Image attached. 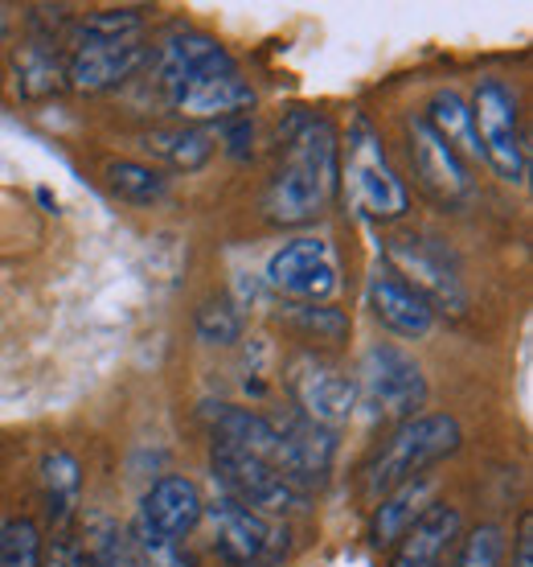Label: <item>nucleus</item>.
Listing matches in <instances>:
<instances>
[{
    "label": "nucleus",
    "mask_w": 533,
    "mask_h": 567,
    "mask_svg": "<svg viewBox=\"0 0 533 567\" xmlns=\"http://www.w3.org/2000/svg\"><path fill=\"white\" fill-rule=\"evenodd\" d=\"M513 567H533V514L518 518V543H513Z\"/></svg>",
    "instance_id": "nucleus-33"
},
{
    "label": "nucleus",
    "mask_w": 533,
    "mask_h": 567,
    "mask_svg": "<svg viewBox=\"0 0 533 567\" xmlns=\"http://www.w3.org/2000/svg\"><path fill=\"white\" fill-rule=\"evenodd\" d=\"M288 391H292L295 408L304 420L321 427H341L349 424L357 412V383H353L345 370H337L333 362H324L316 354H295L288 367Z\"/></svg>",
    "instance_id": "nucleus-11"
},
{
    "label": "nucleus",
    "mask_w": 533,
    "mask_h": 567,
    "mask_svg": "<svg viewBox=\"0 0 533 567\" xmlns=\"http://www.w3.org/2000/svg\"><path fill=\"white\" fill-rule=\"evenodd\" d=\"M201 415H206L213 440H226V444H234L242 453L266 461L271 468L280 465L283 440H280V427L271 424L266 415L251 412V408H234V403H206Z\"/></svg>",
    "instance_id": "nucleus-16"
},
{
    "label": "nucleus",
    "mask_w": 533,
    "mask_h": 567,
    "mask_svg": "<svg viewBox=\"0 0 533 567\" xmlns=\"http://www.w3.org/2000/svg\"><path fill=\"white\" fill-rule=\"evenodd\" d=\"M140 148L173 173H197L210 165L213 141L194 124H156L140 132Z\"/></svg>",
    "instance_id": "nucleus-19"
},
{
    "label": "nucleus",
    "mask_w": 533,
    "mask_h": 567,
    "mask_svg": "<svg viewBox=\"0 0 533 567\" xmlns=\"http://www.w3.org/2000/svg\"><path fill=\"white\" fill-rule=\"evenodd\" d=\"M288 321L309 341H321V346H341L349 338V317L333 305H288Z\"/></svg>",
    "instance_id": "nucleus-28"
},
{
    "label": "nucleus",
    "mask_w": 533,
    "mask_h": 567,
    "mask_svg": "<svg viewBox=\"0 0 533 567\" xmlns=\"http://www.w3.org/2000/svg\"><path fill=\"white\" fill-rule=\"evenodd\" d=\"M266 284L292 305H328V297L341 284L333 243L316 239V235L283 243L280 251L266 259Z\"/></svg>",
    "instance_id": "nucleus-9"
},
{
    "label": "nucleus",
    "mask_w": 533,
    "mask_h": 567,
    "mask_svg": "<svg viewBox=\"0 0 533 567\" xmlns=\"http://www.w3.org/2000/svg\"><path fill=\"white\" fill-rule=\"evenodd\" d=\"M194 329L206 346H234V341L242 338V317L230 297H210V300H201V309H197V317H194Z\"/></svg>",
    "instance_id": "nucleus-30"
},
{
    "label": "nucleus",
    "mask_w": 533,
    "mask_h": 567,
    "mask_svg": "<svg viewBox=\"0 0 533 567\" xmlns=\"http://www.w3.org/2000/svg\"><path fill=\"white\" fill-rule=\"evenodd\" d=\"M422 120L436 128V136L448 148H456V156H460L463 165L468 161H484L477 141V124H472V107H468V100H463L460 91H436Z\"/></svg>",
    "instance_id": "nucleus-22"
},
{
    "label": "nucleus",
    "mask_w": 533,
    "mask_h": 567,
    "mask_svg": "<svg viewBox=\"0 0 533 567\" xmlns=\"http://www.w3.org/2000/svg\"><path fill=\"white\" fill-rule=\"evenodd\" d=\"M148 62L144 38H124V42H74L66 58V86L79 95H98L124 86L132 74Z\"/></svg>",
    "instance_id": "nucleus-13"
},
{
    "label": "nucleus",
    "mask_w": 533,
    "mask_h": 567,
    "mask_svg": "<svg viewBox=\"0 0 533 567\" xmlns=\"http://www.w3.org/2000/svg\"><path fill=\"white\" fill-rule=\"evenodd\" d=\"M365 300H369V312L378 317L382 326L398 333V338H427L431 326H436V312L427 309V300L410 288L398 271H390L386 264L369 271V280H365Z\"/></svg>",
    "instance_id": "nucleus-14"
},
{
    "label": "nucleus",
    "mask_w": 533,
    "mask_h": 567,
    "mask_svg": "<svg viewBox=\"0 0 533 567\" xmlns=\"http://www.w3.org/2000/svg\"><path fill=\"white\" fill-rule=\"evenodd\" d=\"M431 489H436L431 477H415V482L398 485L394 494L382 497L374 518H369V543L374 547H394L415 526V518L431 506Z\"/></svg>",
    "instance_id": "nucleus-20"
},
{
    "label": "nucleus",
    "mask_w": 533,
    "mask_h": 567,
    "mask_svg": "<svg viewBox=\"0 0 533 567\" xmlns=\"http://www.w3.org/2000/svg\"><path fill=\"white\" fill-rule=\"evenodd\" d=\"M463 535V518L451 502H431L427 511L415 518L407 535L398 539L390 567H443L456 543Z\"/></svg>",
    "instance_id": "nucleus-15"
},
{
    "label": "nucleus",
    "mask_w": 533,
    "mask_h": 567,
    "mask_svg": "<svg viewBox=\"0 0 533 567\" xmlns=\"http://www.w3.org/2000/svg\"><path fill=\"white\" fill-rule=\"evenodd\" d=\"M283 161L271 173L263 210L275 227L316 223L341 189V132L328 115L295 107L280 124Z\"/></svg>",
    "instance_id": "nucleus-2"
},
{
    "label": "nucleus",
    "mask_w": 533,
    "mask_h": 567,
    "mask_svg": "<svg viewBox=\"0 0 533 567\" xmlns=\"http://www.w3.org/2000/svg\"><path fill=\"white\" fill-rule=\"evenodd\" d=\"M45 543L33 518H4L0 523V567H42Z\"/></svg>",
    "instance_id": "nucleus-25"
},
{
    "label": "nucleus",
    "mask_w": 533,
    "mask_h": 567,
    "mask_svg": "<svg viewBox=\"0 0 533 567\" xmlns=\"http://www.w3.org/2000/svg\"><path fill=\"white\" fill-rule=\"evenodd\" d=\"M472 124H477L480 156L501 182L525 185L530 153H525V132H521V103L518 91L501 79H480L472 91Z\"/></svg>",
    "instance_id": "nucleus-4"
},
{
    "label": "nucleus",
    "mask_w": 533,
    "mask_h": 567,
    "mask_svg": "<svg viewBox=\"0 0 533 567\" xmlns=\"http://www.w3.org/2000/svg\"><path fill=\"white\" fill-rule=\"evenodd\" d=\"M213 526H218V555L226 567H280L288 547H292V530L283 518H263L254 511H242L230 497H213L210 502Z\"/></svg>",
    "instance_id": "nucleus-8"
},
{
    "label": "nucleus",
    "mask_w": 533,
    "mask_h": 567,
    "mask_svg": "<svg viewBox=\"0 0 533 567\" xmlns=\"http://www.w3.org/2000/svg\"><path fill=\"white\" fill-rule=\"evenodd\" d=\"M156 79L181 120H234L251 115L254 86L242 79L234 54L201 29H177L156 50Z\"/></svg>",
    "instance_id": "nucleus-1"
},
{
    "label": "nucleus",
    "mask_w": 533,
    "mask_h": 567,
    "mask_svg": "<svg viewBox=\"0 0 533 567\" xmlns=\"http://www.w3.org/2000/svg\"><path fill=\"white\" fill-rule=\"evenodd\" d=\"M127 543L136 555V567H194V555L185 551V543L169 539L165 530H156L140 511L127 526Z\"/></svg>",
    "instance_id": "nucleus-24"
},
{
    "label": "nucleus",
    "mask_w": 533,
    "mask_h": 567,
    "mask_svg": "<svg viewBox=\"0 0 533 567\" xmlns=\"http://www.w3.org/2000/svg\"><path fill=\"white\" fill-rule=\"evenodd\" d=\"M86 564L91 567H136V555H132V543H127V530H119V523L95 514L91 526H86Z\"/></svg>",
    "instance_id": "nucleus-26"
},
{
    "label": "nucleus",
    "mask_w": 533,
    "mask_h": 567,
    "mask_svg": "<svg viewBox=\"0 0 533 567\" xmlns=\"http://www.w3.org/2000/svg\"><path fill=\"white\" fill-rule=\"evenodd\" d=\"M345 173H349L353 198H357V206H362L369 218L398 223V218L410 210L407 182L398 177V169H394L390 156H386V144H382L378 128H374L362 112L353 115V124H349Z\"/></svg>",
    "instance_id": "nucleus-5"
},
{
    "label": "nucleus",
    "mask_w": 533,
    "mask_h": 567,
    "mask_svg": "<svg viewBox=\"0 0 533 567\" xmlns=\"http://www.w3.org/2000/svg\"><path fill=\"white\" fill-rule=\"evenodd\" d=\"M17 95L21 100H45L66 86V58L58 54L54 38H29L13 54Z\"/></svg>",
    "instance_id": "nucleus-21"
},
{
    "label": "nucleus",
    "mask_w": 533,
    "mask_h": 567,
    "mask_svg": "<svg viewBox=\"0 0 533 567\" xmlns=\"http://www.w3.org/2000/svg\"><path fill=\"white\" fill-rule=\"evenodd\" d=\"M42 567H91V564H86V547L79 543V535H74V530H62V535H54V543L45 547Z\"/></svg>",
    "instance_id": "nucleus-31"
},
{
    "label": "nucleus",
    "mask_w": 533,
    "mask_h": 567,
    "mask_svg": "<svg viewBox=\"0 0 533 567\" xmlns=\"http://www.w3.org/2000/svg\"><path fill=\"white\" fill-rule=\"evenodd\" d=\"M210 468L222 497H230L242 511H254L263 514V518H283V514H295L309 506V497L300 494L295 485L283 482L266 461L242 453V449L226 444V440H213L210 444Z\"/></svg>",
    "instance_id": "nucleus-6"
},
{
    "label": "nucleus",
    "mask_w": 533,
    "mask_h": 567,
    "mask_svg": "<svg viewBox=\"0 0 533 567\" xmlns=\"http://www.w3.org/2000/svg\"><path fill=\"white\" fill-rule=\"evenodd\" d=\"M386 268L398 271L427 300L431 312H451V317L468 312V288H463L460 264L436 239H427V235H390L386 239Z\"/></svg>",
    "instance_id": "nucleus-7"
},
{
    "label": "nucleus",
    "mask_w": 533,
    "mask_h": 567,
    "mask_svg": "<svg viewBox=\"0 0 533 567\" xmlns=\"http://www.w3.org/2000/svg\"><path fill=\"white\" fill-rule=\"evenodd\" d=\"M362 391L382 415L410 420L427 403V374H422V367L407 350H398L390 341H378L362 358V386H357V395Z\"/></svg>",
    "instance_id": "nucleus-10"
},
{
    "label": "nucleus",
    "mask_w": 533,
    "mask_h": 567,
    "mask_svg": "<svg viewBox=\"0 0 533 567\" xmlns=\"http://www.w3.org/2000/svg\"><path fill=\"white\" fill-rule=\"evenodd\" d=\"M226 132V153L234 156V161H247L254 153L251 141H254V120L251 115H234V120H226L222 124Z\"/></svg>",
    "instance_id": "nucleus-32"
},
{
    "label": "nucleus",
    "mask_w": 533,
    "mask_h": 567,
    "mask_svg": "<svg viewBox=\"0 0 533 567\" xmlns=\"http://www.w3.org/2000/svg\"><path fill=\"white\" fill-rule=\"evenodd\" d=\"M140 514L156 530H165L169 539L181 543L185 535H194L197 523H201V514H206V502H201V489H197L189 477H160V482L144 494L140 502Z\"/></svg>",
    "instance_id": "nucleus-17"
},
{
    "label": "nucleus",
    "mask_w": 533,
    "mask_h": 567,
    "mask_svg": "<svg viewBox=\"0 0 533 567\" xmlns=\"http://www.w3.org/2000/svg\"><path fill=\"white\" fill-rule=\"evenodd\" d=\"M460 424L443 412H431V415H410L403 424L394 427L386 444H382L378 453L369 456V465H365V494L382 502L386 494H394L398 485L415 482L422 477L431 465H439L443 456H451L460 449Z\"/></svg>",
    "instance_id": "nucleus-3"
},
{
    "label": "nucleus",
    "mask_w": 533,
    "mask_h": 567,
    "mask_svg": "<svg viewBox=\"0 0 533 567\" xmlns=\"http://www.w3.org/2000/svg\"><path fill=\"white\" fill-rule=\"evenodd\" d=\"M140 9H95L74 25V42H124V38H140Z\"/></svg>",
    "instance_id": "nucleus-27"
},
{
    "label": "nucleus",
    "mask_w": 533,
    "mask_h": 567,
    "mask_svg": "<svg viewBox=\"0 0 533 567\" xmlns=\"http://www.w3.org/2000/svg\"><path fill=\"white\" fill-rule=\"evenodd\" d=\"M451 567H505V530L497 523H480L456 543Z\"/></svg>",
    "instance_id": "nucleus-29"
},
{
    "label": "nucleus",
    "mask_w": 533,
    "mask_h": 567,
    "mask_svg": "<svg viewBox=\"0 0 533 567\" xmlns=\"http://www.w3.org/2000/svg\"><path fill=\"white\" fill-rule=\"evenodd\" d=\"M103 177H107V189L127 206H153L169 194V177L144 161H107Z\"/></svg>",
    "instance_id": "nucleus-23"
},
{
    "label": "nucleus",
    "mask_w": 533,
    "mask_h": 567,
    "mask_svg": "<svg viewBox=\"0 0 533 567\" xmlns=\"http://www.w3.org/2000/svg\"><path fill=\"white\" fill-rule=\"evenodd\" d=\"M407 136H410V165H415V177H419V189L439 206H463L472 202L477 185H472V173L463 165L456 148L439 141L436 128L422 120V115H410L407 120Z\"/></svg>",
    "instance_id": "nucleus-12"
},
{
    "label": "nucleus",
    "mask_w": 533,
    "mask_h": 567,
    "mask_svg": "<svg viewBox=\"0 0 533 567\" xmlns=\"http://www.w3.org/2000/svg\"><path fill=\"white\" fill-rule=\"evenodd\" d=\"M42 502L54 535L71 530L74 518H79V506H83V468L62 449L42 456Z\"/></svg>",
    "instance_id": "nucleus-18"
}]
</instances>
